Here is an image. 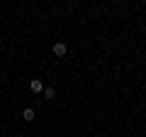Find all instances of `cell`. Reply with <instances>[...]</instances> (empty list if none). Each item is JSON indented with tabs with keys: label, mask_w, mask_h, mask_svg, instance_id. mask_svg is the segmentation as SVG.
I'll return each instance as SVG.
<instances>
[{
	"label": "cell",
	"mask_w": 146,
	"mask_h": 137,
	"mask_svg": "<svg viewBox=\"0 0 146 137\" xmlns=\"http://www.w3.org/2000/svg\"><path fill=\"white\" fill-rule=\"evenodd\" d=\"M22 118H25L27 122H32V120H34V108H25V113H22Z\"/></svg>",
	"instance_id": "cell-4"
},
{
	"label": "cell",
	"mask_w": 146,
	"mask_h": 137,
	"mask_svg": "<svg viewBox=\"0 0 146 137\" xmlns=\"http://www.w3.org/2000/svg\"><path fill=\"white\" fill-rule=\"evenodd\" d=\"M66 52H68L66 42H56L54 44V54H56V56H66Z\"/></svg>",
	"instance_id": "cell-2"
},
{
	"label": "cell",
	"mask_w": 146,
	"mask_h": 137,
	"mask_svg": "<svg viewBox=\"0 0 146 137\" xmlns=\"http://www.w3.org/2000/svg\"><path fill=\"white\" fill-rule=\"evenodd\" d=\"M42 95H44V100H54V98H56V88H51V86H46V88L42 91Z\"/></svg>",
	"instance_id": "cell-3"
},
{
	"label": "cell",
	"mask_w": 146,
	"mask_h": 137,
	"mask_svg": "<svg viewBox=\"0 0 146 137\" xmlns=\"http://www.w3.org/2000/svg\"><path fill=\"white\" fill-rule=\"evenodd\" d=\"M29 91H32V93H42V91H44V83H42L39 79H32V81H29Z\"/></svg>",
	"instance_id": "cell-1"
}]
</instances>
